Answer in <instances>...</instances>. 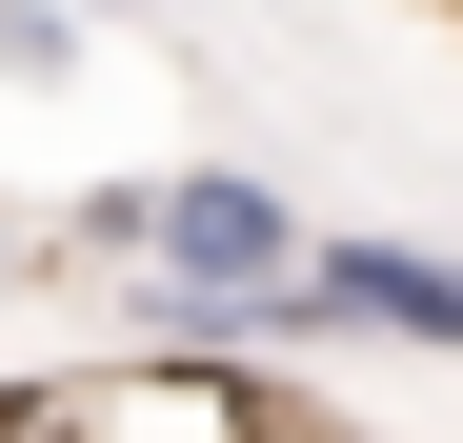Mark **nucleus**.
<instances>
[{
    "instance_id": "nucleus-1",
    "label": "nucleus",
    "mask_w": 463,
    "mask_h": 443,
    "mask_svg": "<svg viewBox=\"0 0 463 443\" xmlns=\"http://www.w3.org/2000/svg\"><path fill=\"white\" fill-rule=\"evenodd\" d=\"M61 443H343L282 363H162V343H81L61 363Z\"/></svg>"
},
{
    "instance_id": "nucleus-2",
    "label": "nucleus",
    "mask_w": 463,
    "mask_h": 443,
    "mask_svg": "<svg viewBox=\"0 0 463 443\" xmlns=\"http://www.w3.org/2000/svg\"><path fill=\"white\" fill-rule=\"evenodd\" d=\"M302 343H403V363H463V242L323 222V262H302Z\"/></svg>"
},
{
    "instance_id": "nucleus-3",
    "label": "nucleus",
    "mask_w": 463,
    "mask_h": 443,
    "mask_svg": "<svg viewBox=\"0 0 463 443\" xmlns=\"http://www.w3.org/2000/svg\"><path fill=\"white\" fill-rule=\"evenodd\" d=\"M0 81H81V0H0Z\"/></svg>"
},
{
    "instance_id": "nucleus-4",
    "label": "nucleus",
    "mask_w": 463,
    "mask_h": 443,
    "mask_svg": "<svg viewBox=\"0 0 463 443\" xmlns=\"http://www.w3.org/2000/svg\"><path fill=\"white\" fill-rule=\"evenodd\" d=\"M41 262H61V222H21V202H0V303H21Z\"/></svg>"
},
{
    "instance_id": "nucleus-5",
    "label": "nucleus",
    "mask_w": 463,
    "mask_h": 443,
    "mask_svg": "<svg viewBox=\"0 0 463 443\" xmlns=\"http://www.w3.org/2000/svg\"><path fill=\"white\" fill-rule=\"evenodd\" d=\"M81 21H121V41H182V0H81Z\"/></svg>"
}]
</instances>
